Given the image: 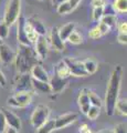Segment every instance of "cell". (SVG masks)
Listing matches in <instances>:
<instances>
[{"label":"cell","mask_w":127,"mask_h":133,"mask_svg":"<svg viewBox=\"0 0 127 133\" xmlns=\"http://www.w3.org/2000/svg\"><path fill=\"white\" fill-rule=\"evenodd\" d=\"M122 74H123L122 66L116 65L112 71V73H110L109 80L107 83L106 94H105V110H106V114L109 116L115 114L114 110H115V104L118 99V95H119Z\"/></svg>","instance_id":"1"},{"label":"cell","mask_w":127,"mask_h":133,"mask_svg":"<svg viewBox=\"0 0 127 133\" xmlns=\"http://www.w3.org/2000/svg\"><path fill=\"white\" fill-rule=\"evenodd\" d=\"M35 52L31 49L30 45L19 44V50L16 53V65L19 73H29L31 68L38 63Z\"/></svg>","instance_id":"2"},{"label":"cell","mask_w":127,"mask_h":133,"mask_svg":"<svg viewBox=\"0 0 127 133\" xmlns=\"http://www.w3.org/2000/svg\"><path fill=\"white\" fill-rule=\"evenodd\" d=\"M20 11H21V0H9L3 16V22L9 27L12 26L14 22H17L20 17Z\"/></svg>","instance_id":"3"},{"label":"cell","mask_w":127,"mask_h":133,"mask_svg":"<svg viewBox=\"0 0 127 133\" xmlns=\"http://www.w3.org/2000/svg\"><path fill=\"white\" fill-rule=\"evenodd\" d=\"M50 116V109L47 105H38L31 115V124L34 129H38L47 121Z\"/></svg>","instance_id":"4"},{"label":"cell","mask_w":127,"mask_h":133,"mask_svg":"<svg viewBox=\"0 0 127 133\" xmlns=\"http://www.w3.org/2000/svg\"><path fill=\"white\" fill-rule=\"evenodd\" d=\"M31 101H32V91L16 92L13 97L8 99V104L13 108H24L29 105Z\"/></svg>","instance_id":"5"},{"label":"cell","mask_w":127,"mask_h":133,"mask_svg":"<svg viewBox=\"0 0 127 133\" xmlns=\"http://www.w3.org/2000/svg\"><path fill=\"white\" fill-rule=\"evenodd\" d=\"M64 62L66 63L71 76H74V77H86V76H88L82 61L76 60L74 58H66V59H64Z\"/></svg>","instance_id":"6"},{"label":"cell","mask_w":127,"mask_h":133,"mask_svg":"<svg viewBox=\"0 0 127 133\" xmlns=\"http://www.w3.org/2000/svg\"><path fill=\"white\" fill-rule=\"evenodd\" d=\"M32 78L30 73H20L18 80L14 84L16 92H26L32 90Z\"/></svg>","instance_id":"7"},{"label":"cell","mask_w":127,"mask_h":133,"mask_svg":"<svg viewBox=\"0 0 127 133\" xmlns=\"http://www.w3.org/2000/svg\"><path fill=\"white\" fill-rule=\"evenodd\" d=\"M49 84H50V88H51V92L59 94L66 88L68 79L60 78L59 76H56L54 73V76H53L51 79H49Z\"/></svg>","instance_id":"8"},{"label":"cell","mask_w":127,"mask_h":133,"mask_svg":"<svg viewBox=\"0 0 127 133\" xmlns=\"http://www.w3.org/2000/svg\"><path fill=\"white\" fill-rule=\"evenodd\" d=\"M1 112L3 113V115H5L6 123H7L8 127L16 129L17 131H19L20 129H21V120H20V118L17 114H14L13 112L10 111V110L5 109V108L1 109Z\"/></svg>","instance_id":"9"},{"label":"cell","mask_w":127,"mask_h":133,"mask_svg":"<svg viewBox=\"0 0 127 133\" xmlns=\"http://www.w3.org/2000/svg\"><path fill=\"white\" fill-rule=\"evenodd\" d=\"M77 120V113H65L63 115H60L59 118H56L54 120V125H55V130L58 129H63L69 127L70 124H72L73 122H75Z\"/></svg>","instance_id":"10"},{"label":"cell","mask_w":127,"mask_h":133,"mask_svg":"<svg viewBox=\"0 0 127 133\" xmlns=\"http://www.w3.org/2000/svg\"><path fill=\"white\" fill-rule=\"evenodd\" d=\"M16 52L6 43H0V61L3 64H10L14 62Z\"/></svg>","instance_id":"11"},{"label":"cell","mask_w":127,"mask_h":133,"mask_svg":"<svg viewBox=\"0 0 127 133\" xmlns=\"http://www.w3.org/2000/svg\"><path fill=\"white\" fill-rule=\"evenodd\" d=\"M34 43H35V50H34L35 55L38 56V58H40L41 60L46 59L47 55H48V50H49L48 40L46 38V36H39Z\"/></svg>","instance_id":"12"},{"label":"cell","mask_w":127,"mask_h":133,"mask_svg":"<svg viewBox=\"0 0 127 133\" xmlns=\"http://www.w3.org/2000/svg\"><path fill=\"white\" fill-rule=\"evenodd\" d=\"M18 27H17V39H18V42L19 44H23V45H31V42L29 41L27 37V33L26 30H24V23H26V18L22 16H20L18 20Z\"/></svg>","instance_id":"13"},{"label":"cell","mask_w":127,"mask_h":133,"mask_svg":"<svg viewBox=\"0 0 127 133\" xmlns=\"http://www.w3.org/2000/svg\"><path fill=\"white\" fill-rule=\"evenodd\" d=\"M30 76H31L32 79H34V80L43 81V82H49V79H50L48 72L43 69V66L38 64V63L34 64L31 68V70H30Z\"/></svg>","instance_id":"14"},{"label":"cell","mask_w":127,"mask_h":133,"mask_svg":"<svg viewBox=\"0 0 127 133\" xmlns=\"http://www.w3.org/2000/svg\"><path fill=\"white\" fill-rule=\"evenodd\" d=\"M50 43L53 48H54L56 51H63L65 45H64V41H62V39L60 38L59 36V29L54 27L52 28V30L50 32Z\"/></svg>","instance_id":"15"},{"label":"cell","mask_w":127,"mask_h":133,"mask_svg":"<svg viewBox=\"0 0 127 133\" xmlns=\"http://www.w3.org/2000/svg\"><path fill=\"white\" fill-rule=\"evenodd\" d=\"M87 89H82L80 91L79 98H77V102H79V107L82 111V113L86 114V112L88 111L91 103H89V99H88V93H87Z\"/></svg>","instance_id":"16"},{"label":"cell","mask_w":127,"mask_h":133,"mask_svg":"<svg viewBox=\"0 0 127 133\" xmlns=\"http://www.w3.org/2000/svg\"><path fill=\"white\" fill-rule=\"evenodd\" d=\"M28 22L31 24V27L33 28V30L38 36H47V28L44 27V24L41 20L35 18V17H32L28 20Z\"/></svg>","instance_id":"17"},{"label":"cell","mask_w":127,"mask_h":133,"mask_svg":"<svg viewBox=\"0 0 127 133\" xmlns=\"http://www.w3.org/2000/svg\"><path fill=\"white\" fill-rule=\"evenodd\" d=\"M32 89H34L36 92H41V93H51V88L49 82H43V81H39V80H34L32 79Z\"/></svg>","instance_id":"18"},{"label":"cell","mask_w":127,"mask_h":133,"mask_svg":"<svg viewBox=\"0 0 127 133\" xmlns=\"http://www.w3.org/2000/svg\"><path fill=\"white\" fill-rule=\"evenodd\" d=\"M75 30V23L74 22H70L64 24L62 28L59 29V36L60 38L62 39V41H66L68 38L70 37V35Z\"/></svg>","instance_id":"19"},{"label":"cell","mask_w":127,"mask_h":133,"mask_svg":"<svg viewBox=\"0 0 127 133\" xmlns=\"http://www.w3.org/2000/svg\"><path fill=\"white\" fill-rule=\"evenodd\" d=\"M55 74L59 76L60 78H64V79H68L71 76V73L69 71V68H68L66 63L64 62V60L60 61L59 63L55 65Z\"/></svg>","instance_id":"20"},{"label":"cell","mask_w":127,"mask_h":133,"mask_svg":"<svg viewBox=\"0 0 127 133\" xmlns=\"http://www.w3.org/2000/svg\"><path fill=\"white\" fill-rule=\"evenodd\" d=\"M55 130V125H54V120L53 119H48L42 125L36 129L35 133H52Z\"/></svg>","instance_id":"21"},{"label":"cell","mask_w":127,"mask_h":133,"mask_svg":"<svg viewBox=\"0 0 127 133\" xmlns=\"http://www.w3.org/2000/svg\"><path fill=\"white\" fill-rule=\"evenodd\" d=\"M121 114V115H125L127 114V101L125 98L122 99H117L116 104H115V110H114V113Z\"/></svg>","instance_id":"22"},{"label":"cell","mask_w":127,"mask_h":133,"mask_svg":"<svg viewBox=\"0 0 127 133\" xmlns=\"http://www.w3.org/2000/svg\"><path fill=\"white\" fill-rule=\"evenodd\" d=\"M24 30H26L27 37H28V39H29V41L31 42V44L34 43L39 36L35 33V31L33 30V28L31 27V24L28 22V20H26V23H24Z\"/></svg>","instance_id":"23"},{"label":"cell","mask_w":127,"mask_h":133,"mask_svg":"<svg viewBox=\"0 0 127 133\" xmlns=\"http://www.w3.org/2000/svg\"><path fill=\"white\" fill-rule=\"evenodd\" d=\"M83 65H84L85 70H86L87 74H93V73H95L96 70H97V66H98L97 62L94 61L93 59H87V60L83 61Z\"/></svg>","instance_id":"24"},{"label":"cell","mask_w":127,"mask_h":133,"mask_svg":"<svg viewBox=\"0 0 127 133\" xmlns=\"http://www.w3.org/2000/svg\"><path fill=\"white\" fill-rule=\"evenodd\" d=\"M88 93V99H89V103H91V105H94V107H98L101 108L103 105V101H102V99L98 97V94H96L94 91H87Z\"/></svg>","instance_id":"25"},{"label":"cell","mask_w":127,"mask_h":133,"mask_svg":"<svg viewBox=\"0 0 127 133\" xmlns=\"http://www.w3.org/2000/svg\"><path fill=\"white\" fill-rule=\"evenodd\" d=\"M113 7L118 14H126L127 11V0H115Z\"/></svg>","instance_id":"26"},{"label":"cell","mask_w":127,"mask_h":133,"mask_svg":"<svg viewBox=\"0 0 127 133\" xmlns=\"http://www.w3.org/2000/svg\"><path fill=\"white\" fill-rule=\"evenodd\" d=\"M100 21L105 23L106 26H108L109 28H113L117 22V17L115 15H104Z\"/></svg>","instance_id":"27"},{"label":"cell","mask_w":127,"mask_h":133,"mask_svg":"<svg viewBox=\"0 0 127 133\" xmlns=\"http://www.w3.org/2000/svg\"><path fill=\"white\" fill-rule=\"evenodd\" d=\"M56 11H58L59 15H68L72 11V8H71V6H70L69 1L66 0V1L62 2L61 5H59L58 7H56Z\"/></svg>","instance_id":"28"},{"label":"cell","mask_w":127,"mask_h":133,"mask_svg":"<svg viewBox=\"0 0 127 133\" xmlns=\"http://www.w3.org/2000/svg\"><path fill=\"white\" fill-rule=\"evenodd\" d=\"M100 113H101V108L91 105V107H89V109H88V111L86 112V115H87V118L89 120H93V121H94V120H96L98 118Z\"/></svg>","instance_id":"29"},{"label":"cell","mask_w":127,"mask_h":133,"mask_svg":"<svg viewBox=\"0 0 127 133\" xmlns=\"http://www.w3.org/2000/svg\"><path fill=\"white\" fill-rule=\"evenodd\" d=\"M68 41H70V42L73 43V44H81L83 42V38H82V36L79 32H76L74 30L71 35H70V37L68 38Z\"/></svg>","instance_id":"30"},{"label":"cell","mask_w":127,"mask_h":133,"mask_svg":"<svg viewBox=\"0 0 127 133\" xmlns=\"http://www.w3.org/2000/svg\"><path fill=\"white\" fill-rule=\"evenodd\" d=\"M103 16H104V7H95L93 9V20L94 21H100Z\"/></svg>","instance_id":"31"},{"label":"cell","mask_w":127,"mask_h":133,"mask_svg":"<svg viewBox=\"0 0 127 133\" xmlns=\"http://www.w3.org/2000/svg\"><path fill=\"white\" fill-rule=\"evenodd\" d=\"M9 36V26H7L5 22H0V40H5Z\"/></svg>","instance_id":"32"},{"label":"cell","mask_w":127,"mask_h":133,"mask_svg":"<svg viewBox=\"0 0 127 133\" xmlns=\"http://www.w3.org/2000/svg\"><path fill=\"white\" fill-rule=\"evenodd\" d=\"M88 37H89L91 39H98L100 37H102V33H101L100 30H98L97 26L94 27V28H92L91 30L88 31Z\"/></svg>","instance_id":"33"},{"label":"cell","mask_w":127,"mask_h":133,"mask_svg":"<svg viewBox=\"0 0 127 133\" xmlns=\"http://www.w3.org/2000/svg\"><path fill=\"white\" fill-rule=\"evenodd\" d=\"M97 28H98V30L101 31V33H102V36L103 35H106V33H108L109 32V30H110V28L108 27V26H106L105 23H103V22H98V24H97Z\"/></svg>","instance_id":"34"},{"label":"cell","mask_w":127,"mask_h":133,"mask_svg":"<svg viewBox=\"0 0 127 133\" xmlns=\"http://www.w3.org/2000/svg\"><path fill=\"white\" fill-rule=\"evenodd\" d=\"M114 133H126V124L125 123H118L115 125L113 130Z\"/></svg>","instance_id":"35"},{"label":"cell","mask_w":127,"mask_h":133,"mask_svg":"<svg viewBox=\"0 0 127 133\" xmlns=\"http://www.w3.org/2000/svg\"><path fill=\"white\" fill-rule=\"evenodd\" d=\"M6 128H7V123H6V119H5V115L1 111H0V133H3L6 131Z\"/></svg>","instance_id":"36"},{"label":"cell","mask_w":127,"mask_h":133,"mask_svg":"<svg viewBox=\"0 0 127 133\" xmlns=\"http://www.w3.org/2000/svg\"><path fill=\"white\" fill-rule=\"evenodd\" d=\"M117 41L119 43L122 44H126L127 43V36H126V33H118L117 35Z\"/></svg>","instance_id":"37"},{"label":"cell","mask_w":127,"mask_h":133,"mask_svg":"<svg viewBox=\"0 0 127 133\" xmlns=\"http://www.w3.org/2000/svg\"><path fill=\"white\" fill-rule=\"evenodd\" d=\"M106 0H92V6L95 7H105Z\"/></svg>","instance_id":"38"},{"label":"cell","mask_w":127,"mask_h":133,"mask_svg":"<svg viewBox=\"0 0 127 133\" xmlns=\"http://www.w3.org/2000/svg\"><path fill=\"white\" fill-rule=\"evenodd\" d=\"M126 30H127V23L126 21H123L118 24V31L121 33H126Z\"/></svg>","instance_id":"39"},{"label":"cell","mask_w":127,"mask_h":133,"mask_svg":"<svg viewBox=\"0 0 127 133\" xmlns=\"http://www.w3.org/2000/svg\"><path fill=\"white\" fill-rule=\"evenodd\" d=\"M0 85L1 87H6L7 85V79L5 77V74H3V72L0 70Z\"/></svg>","instance_id":"40"},{"label":"cell","mask_w":127,"mask_h":133,"mask_svg":"<svg viewBox=\"0 0 127 133\" xmlns=\"http://www.w3.org/2000/svg\"><path fill=\"white\" fill-rule=\"evenodd\" d=\"M68 1H69V3H70V6H71L72 10H74L75 8L79 6V3L82 1V0H68Z\"/></svg>","instance_id":"41"},{"label":"cell","mask_w":127,"mask_h":133,"mask_svg":"<svg viewBox=\"0 0 127 133\" xmlns=\"http://www.w3.org/2000/svg\"><path fill=\"white\" fill-rule=\"evenodd\" d=\"M80 132L81 133H92V131L89 130V128L86 125V124H83V125L80 128Z\"/></svg>","instance_id":"42"},{"label":"cell","mask_w":127,"mask_h":133,"mask_svg":"<svg viewBox=\"0 0 127 133\" xmlns=\"http://www.w3.org/2000/svg\"><path fill=\"white\" fill-rule=\"evenodd\" d=\"M64 1H66V0H52V3H53V6L58 7L59 5H61V3L64 2Z\"/></svg>","instance_id":"43"},{"label":"cell","mask_w":127,"mask_h":133,"mask_svg":"<svg viewBox=\"0 0 127 133\" xmlns=\"http://www.w3.org/2000/svg\"><path fill=\"white\" fill-rule=\"evenodd\" d=\"M6 133H18V131L16 130V129L8 128V129H6Z\"/></svg>","instance_id":"44"},{"label":"cell","mask_w":127,"mask_h":133,"mask_svg":"<svg viewBox=\"0 0 127 133\" xmlns=\"http://www.w3.org/2000/svg\"><path fill=\"white\" fill-rule=\"evenodd\" d=\"M98 133H107L106 131H101V132H98Z\"/></svg>","instance_id":"45"},{"label":"cell","mask_w":127,"mask_h":133,"mask_svg":"<svg viewBox=\"0 0 127 133\" xmlns=\"http://www.w3.org/2000/svg\"><path fill=\"white\" fill-rule=\"evenodd\" d=\"M107 133H114V132H113V131H109V132H107Z\"/></svg>","instance_id":"46"},{"label":"cell","mask_w":127,"mask_h":133,"mask_svg":"<svg viewBox=\"0 0 127 133\" xmlns=\"http://www.w3.org/2000/svg\"><path fill=\"white\" fill-rule=\"evenodd\" d=\"M39 1H46V0H39Z\"/></svg>","instance_id":"47"},{"label":"cell","mask_w":127,"mask_h":133,"mask_svg":"<svg viewBox=\"0 0 127 133\" xmlns=\"http://www.w3.org/2000/svg\"><path fill=\"white\" fill-rule=\"evenodd\" d=\"M0 43H1V40H0Z\"/></svg>","instance_id":"48"}]
</instances>
